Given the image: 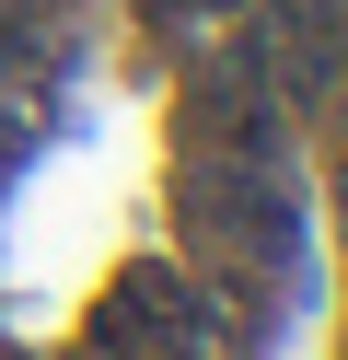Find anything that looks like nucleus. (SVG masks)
Listing matches in <instances>:
<instances>
[{
	"instance_id": "nucleus-1",
	"label": "nucleus",
	"mask_w": 348,
	"mask_h": 360,
	"mask_svg": "<svg viewBox=\"0 0 348 360\" xmlns=\"http://www.w3.org/2000/svg\"><path fill=\"white\" fill-rule=\"evenodd\" d=\"M186 140L232 151V163H278V94H267V70L244 47L209 58V70H186Z\"/></svg>"
},
{
	"instance_id": "nucleus-2",
	"label": "nucleus",
	"mask_w": 348,
	"mask_h": 360,
	"mask_svg": "<svg viewBox=\"0 0 348 360\" xmlns=\"http://www.w3.org/2000/svg\"><path fill=\"white\" fill-rule=\"evenodd\" d=\"M337 210H348V174H337Z\"/></svg>"
}]
</instances>
